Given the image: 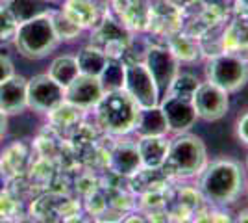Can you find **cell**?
Listing matches in <instances>:
<instances>
[{"mask_svg": "<svg viewBox=\"0 0 248 223\" xmlns=\"http://www.w3.org/2000/svg\"><path fill=\"white\" fill-rule=\"evenodd\" d=\"M28 147L24 141H13L11 145L4 149L2 156H0V175L17 179L21 177L26 166H28Z\"/></svg>", "mask_w": 248, "mask_h": 223, "instance_id": "2e32d148", "label": "cell"}, {"mask_svg": "<svg viewBox=\"0 0 248 223\" xmlns=\"http://www.w3.org/2000/svg\"><path fill=\"white\" fill-rule=\"evenodd\" d=\"M96 119L98 125L108 130L109 134H128L134 132L139 110L132 97L124 91L123 87L104 91L102 99L96 104Z\"/></svg>", "mask_w": 248, "mask_h": 223, "instance_id": "7a4b0ae2", "label": "cell"}, {"mask_svg": "<svg viewBox=\"0 0 248 223\" xmlns=\"http://www.w3.org/2000/svg\"><path fill=\"white\" fill-rule=\"evenodd\" d=\"M247 193H248V186H247Z\"/></svg>", "mask_w": 248, "mask_h": 223, "instance_id": "bcb514c9", "label": "cell"}, {"mask_svg": "<svg viewBox=\"0 0 248 223\" xmlns=\"http://www.w3.org/2000/svg\"><path fill=\"white\" fill-rule=\"evenodd\" d=\"M91 45L100 49L108 56V60H119L130 45L128 28L121 21L106 17L94 26V32L91 35Z\"/></svg>", "mask_w": 248, "mask_h": 223, "instance_id": "52a82bcc", "label": "cell"}, {"mask_svg": "<svg viewBox=\"0 0 248 223\" xmlns=\"http://www.w3.org/2000/svg\"><path fill=\"white\" fill-rule=\"evenodd\" d=\"M222 45H224V52L248 49V17H239L228 26Z\"/></svg>", "mask_w": 248, "mask_h": 223, "instance_id": "ffe728a7", "label": "cell"}, {"mask_svg": "<svg viewBox=\"0 0 248 223\" xmlns=\"http://www.w3.org/2000/svg\"><path fill=\"white\" fill-rule=\"evenodd\" d=\"M237 138L248 145V112H245L237 121Z\"/></svg>", "mask_w": 248, "mask_h": 223, "instance_id": "836d02e7", "label": "cell"}, {"mask_svg": "<svg viewBox=\"0 0 248 223\" xmlns=\"http://www.w3.org/2000/svg\"><path fill=\"white\" fill-rule=\"evenodd\" d=\"M106 206H108V203L104 199V195H100L98 191L89 193V199H87V210H89V212L100 214L106 210Z\"/></svg>", "mask_w": 248, "mask_h": 223, "instance_id": "d6a6232c", "label": "cell"}, {"mask_svg": "<svg viewBox=\"0 0 248 223\" xmlns=\"http://www.w3.org/2000/svg\"><path fill=\"white\" fill-rule=\"evenodd\" d=\"M26 106V80L13 74L0 84V110L8 116L19 114Z\"/></svg>", "mask_w": 248, "mask_h": 223, "instance_id": "5bb4252c", "label": "cell"}, {"mask_svg": "<svg viewBox=\"0 0 248 223\" xmlns=\"http://www.w3.org/2000/svg\"><path fill=\"white\" fill-rule=\"evenodd\" d=\"M237 223H248V212L239 214V220H237Z\"/></svg>", "mask_w": 248, "mask_h": 223, "instance_id": "f35d334b", "label": "cell"}, {"mask_svg": "<svg viewBox=\"0 0 248 223\" xmlns=\"http://www.w3.org/2000/svg\"><path fill=\"white\" fill-rule=\"evenodd\" d=\"M104 95L102 82L98 76L89 74H78L71 84L65 87V101L71 103L80 110H87L98 104V101Z\"/></svg>", "mask_w": 248, "mask_h": 223, "instance_id": "7c38bea8", "label": "cell"}, {"mask_svg": "<svg viewBox=\"0 0 248 223\" xmlns=\"http://www.w3.org/2000/svg\"><path fill=\"white\" fill-rule=\"evenodd\" d=\"M159 108H161V112L165 116L169 132H174V134L189 132L198 119L195 106H193V101L186 99V97L167 93L159 101Z\"/></svg>", "mask_w": 248, "mask_h": 223, "instance_id": "8fae6325", "label": "cell"}, {"mask_svg": "<svg viewBox=\"0 0 248 223\" xmlns=\"http://www.w3.org/2000/svg\"><path fill=\"white\" fill-rule=\"evenodd\" d=\"M108 164L117 175H135L143 168L135 143H121V145H117L109 153Z\"/></svg>", "mask_w": 248, "mask_h": 223, "instance_id": "e0dca14e", "label": "cell"}, {"mask_svg": "<svg viewBox=\"0 0 248 223\" xmlns=\"http://www.w3.org/2000/svg\"><path fill=\"white\" fill-rule=\"evenodd\" d=\"M63 223H89V220L80 216V214H76V216H71V218H65Z\"/></svg>", "mask_w": 248, "mask_h": 223, "instance_id": "d590c367", "label": "cell"}, {"mask_svg": "<svg viewBox=\"0 0 248 223\" xmlns=\"http://www.w3.org/2000/svg\"><path fill=\"white\" fill-rule=\"evenodd\" d=\"M82 112L78 106H74L71 103L63 101L62 104L48 112V121L54 128H69V127H78L80 119H82Z\"/></svg>", "mask_w": 248, "mask_h": 223, "instance_id": "603a6c76", "label": "cell"}, {"mask_svg": "<svg viewBox=\"0 0 248 223\" xmlns=\"http://www.w3.org/2000/svg\"><path fill=\"white\" fill-rule=\"evenodd\" d=\"M230 93H226L224 89H220L218 86L211 84V82H200L193 95V106L197 112L198 119L204 121H218L226 116L228 108H230Z\"/></svg>", "mask_w": 248, "mask_h": 223, "instance_id": "9c48e42d", "label": "cell"}, {"mask_svg": "<svg viewBox=\"0 0 248 223\" xmlns=\"http://www.w3.org/2000/svg\"><path fill=\"white\" fill-rule=\"evenodd\" d=\"M50 21L52 26H54V32L58 35V39H74L78 37L82 28L73 22L67 15H63V11H58V13H50Z\"/></svg>", "mask_w": 248, "mask_h": 223, "instance_id": "484cf974", "label": "cell"}, {"mask_svg": "<svg viewBox=\"0 0 248 223\" xmlns=\"http://www.w3.org/2000/svg\"><path fill=\"white\" fill-rule=\"evenodd\" d=\"M6 127H8V117H6V114L0 110V136L6 132Z\"/></svg>", "mask_w": 248, "mask_h": 223, "instance_id": "8d00e7d4", "label": "cell"}, {"mask_svg": "<svg viewBox=\"0 0 248 223\" xmlns=\"http://www.w3.org/2000/svg\"><path fill=\"white\" fill-rule=\"evenodd\" d=\"M56 214L65 220V218H71V216H76V214H80V203L74 201V199H67V201L60 203L58 206H56Z\"/></svg>", "mask_w": 248, "mask_h": 223, "instance_id": "1f68e13d", "label": "cell"}, {"mask_svg": "<svg viewBox=\"0 0 248 223\" xmlns=\"http://www.w3.org/2000/svg\"><path fill=\"white\" fill-rule=\"evenodd\" d=\"M198 84H200V80H198L195 74L178 73V76L174 78V82L170 84V87H169V91H167V93H170V95H178V97H186V99H193Z\"/></svg>", "mask_w": 248, "mask_h": 223, "instance_id": "d4e9b609", "label": "cell"}, {"mask_svg": "<svg viewBox=\"0 0 248 223\" xmlns=\"http://www.w3.org/2000/svg\"><path fill=\"white\" fill-rule=\"evenodd\" d=\"M200 190L206 199L218 205L232 203L243 188V173L235 162L217 160L209 164L200 173Z\"/></svg>", "mask_w": 248, "mask_h": 223, "instance_id": "3957f363", "label": "cell"}, {"mask_svg": "<svg viewBox=\"0 0 248 223\" xmlns=\"http://www.w3.org/2000/svg\"><path fill=\"white\" fill-rule=\"evenodd\" d=\"M141 166L145 170H161L167 158V151H169V139L165 136H145L139 138L135 143Z\"/></svg>", "mask_w": 248, "mask_h": 223, "instance_id": "4fadbf2b", "label": "cell"}, {"mask_svg": "<svg viewBox=\"0 0 248 223\" xmlns=\"http://www.w3.org/2000/svg\"><path fill=\"white\" fill-rule=\"evenodd\" d=\"M207 82L233 93L248 82V62L235 52H218L206 65Z\"/></svg>", "mask_w": 248, "mask_h": 223, "instance_id": "5b68a950", "label": "cell"}, {"mask_svg": "<svg viewBox=\"0 0 248 223\" xmlns=\"http://www.w3.org/2000/svg\"><path fill=\"white\" fill-rule=\"evenodd\" d=\"M0 223H17V222H15L13 218H2V216H0Z\"/></svg>", "mask_w": 248, "mask_h": 223, "instance_id": "60d3db41", "label": "cell"}, {"mask_svg": "<svg viewBox=\"0 0 248 223\" xmlns=\"http://www.w3.org/2000/svg\"><path fill=\"white\" fill-rule=\"evenodd\" d=\"M108 62H109L108 56H106L100 49L93 47V45L82 49V51L78 52V56H76V64H78L80 73L89 74V76H98V78H100V74L104 73Z\"/></svg>", "mask_w": 248, "mask_h": 223, "instance_id": "d6986e66", "label": "cell"}, {"mask_svg": "<svg viewBox=\"0 0 248 223\" xmlns=\"http://www.w3.org/2000/svg\"><path fill=\"white\" fill-rule=\"evenodd\" d=\"M78 74H80V69H78L74 56H60V58H56L50 65V71H48V76L62 87H67Z\"/></svg>", "mask_w": 248, "mask_h": 223, "instance_id": "7402d4cb", "label": "cell"}, {"mask_svg": "<svg viewBox=\"0 0 248 223\" xmlns=\"http://www.w3.org/2000/svg\"><path fill=\"white\" fill-rule=\"evenodd\" d=\"M100 8L94 0H67L63 6V15H67L80 28H94L102 21Z\"/></svg>", "mask_w": 248, "mask_h": 223, "instance_id": "9a60e30c", "label": "cell"}, {"mask_svg": "<svg viewBox=\"0 0 248 223\" xmlns=\"http://www.w3.org/2000/svg\"><path fill=\"white\" fill-rule=\"evenodd\" d=\"M148 73L152 74L159 97L165 95L169 91L170 84L174 82V78L180 73V62L174 54L170 52L169 47H150L146 51L145 62Z\"/></svg>", "mask_w": 248, "mask_h": 223, "instance_id": "ba28073f", "label": "cell"}, {"mask_svg": "<svg viewBox=\"0 0 248 223\" xmlns=\"http://www.w3.org/2000/svg\"><path fill=\"white\" fill-rule=\"evenodd\" d=\"M123 89L134 99L139 108H152L159 104L157 86L143 62L124 64Z\"/></svg>", "mask_w": 248, "mask_h": 223, "instance_id": "8992f818", "label": "cell"}, {"mask_svg": "<svg viewBox=\"0 0 248 223\" xmlns=\"http://www.w3.org/2000/svg\"><path fill=\"white\" fill-rule=\"evenodd\" d=\"M56 206H58V203L54 201V195H48V193H45V195H39L35 201L31 203V218L33 220H46V218H56L58 214H56Z\"/></svg>", "mask_w": 248, "mask_h": 223, "instance_id": "83f0119b", "label": "cell"}, {"mask_svg": "<svg viewBox=\"0 0 248 223\" xmlns=\"http://www.w3.org/2000/svg\"><path fill=\"white\" fill-rule=\"evenodd\" d=\"M10 76H13V64H11L6 56L0 54V84L4 80H8Z\"/></svg>", "mask_w": 248, "mask_h": 223, "instance_id": "e575fe53", "label": "cell"}, {"mask_svg": "<svg viewBox=\"0 0 248 223\" xmlns=\"http://www.w3.org/2000/svg\"><path fill=\"white\" fill-rule=\"evenodd\" d=\"M207 166V151L204 141L189 132L176 134L169 141V151L163 170L180 179H191L200 175Z\"/></svg>", "mask_w": 248, "mask_h": 223, "instance_id": "6da1fadb", "label": "cell"}, {"mask_svg": "<svg viewBox=\"0 0 248 223\" xmlns=\"http://www.w3.org/2000/svg\"><path fill=\"white\" fill-rule=\"evenodd\" d=\"M104 223H111V222H104Z\"/></svg>", "mask_w": 248, "mask_h": 223, "instance_id": "f6af8a7d", "label": "cell"}, {"mask_svg": "<svg viewBox=\"0 0 248 223\" xmlns=\"http://www.w3.org/2000/svg\"><path fill=\"white\" fill-rule=\"evenodd\" d=\"M134 130L137 132L139 138H145V136H167L169 127H167L165 116H163L159 104L152 108H141Z\"/></svg>", "mask_w": 248, "mask_h": 223, "instance_id": "ac0fdd59", "label": "cell"}, {"mask_svg": "<svg viewBox=\"0 0 248 223\" xmlns=\"http://www.w3.org/2000/svg\"><path fill=\"white\" fill-rule=\"evenodd\" d=\"M65 101V87L56 84L48 74L33 76L26 82V104L35 112H50Z\"/></svg>", "mask_w": 248, "mask_h": 223, "instance_id": "30bf717a", "label": "cell"}, {"mask_svg": "<svg viewBox=\"0 0 248 223\" xmlns=\"http://www.w3.org/2000/svg\"><path fill=\"white\" fill-rule=\"evenodd\" d=\"M54 175V166H52V160L46 156H39L31 164L30 168V179L35 182H48Z\"/></svg>", "mask_w": 248, "mask_h": 223, "instance_id": "f546056e", "label": "cell"}, {"mask_svg": "<svg viewBox=\"0 0 248 223\" xmlns=\"http://www.w3.org/2000/svg\"><path fill=\"white\" fill-rule=\"evenodd\" d=\"M0 177H2V175H0Z\"/></svg>", "mask_w": 248, "mask_h": 223, "instance_id": "7dc6e473", "label": "cell"}, {"mask_svg": "<svg viewBox=\"0 0 248 223\" xmlns=\"http://www.w3.org/2000/svg\"><path fill=\"white\" fill-rule=\"evenodd\" d=\"M8 10L15 17V21L22 24L39 15H45L48 10V0H10Z\"/></svg>", "mask_w": 248, "mask_h": 223, "instance_id": "44dd1931", "label": "cell"}, {"mask_svg": "<svg viewBox=\"0 0 248 223\" xmlns=\"http://www.w3.org/2000/svg\"><path fill=\"white\" fill-rule=\"evenodd\" d=\"M124 223H146V220L141 216H130V218L124 220Z\"/></svg>", "mask_w": 248, "mask_h": 223, "instance_id": "74e56055", "label": "cell"}, {"mask_svg": "<svg viewBox=\"0 0 248 223\" xmlns=\"http://www.w3.org/2000/svg\"><path fill=\"white\" fill-rule=\"evenodd\" d=\"M17 223H31V220H22V222H17Z\"/></svg>", "mask_w": 248, "mask_h": 223, "instance_id": "7bdbcfd3", "label": "cell"}, {"mask_svg": "<svg viewBox=\"0 0 248 223\" xmlns=\"http://www.w3.org/2000/svg\"><path fill=\"white\" fill-rule=\"evenodd\" d=\"M94 2H96V4H98V6H104V4H106V2H108V0H94Z\"/></svg>", "mask_w": 248, "mask_h": 223, "instance_id": "b9f144b4", "label": "cell"}, {"mask_svg": "<svg viewBox=\"0 0 248 223\" xmlns=\"http://www.w3.org/2000/svg\"><path fill=\"white\" fill-rule=\"evenodd\" d=\"M167 47L178 58V62H195L200 56V47L191 37H186V35L172 37Z\"/></svg>", "mask_w": 248, "mask_h": 223, "instance_id": "cb8c5ba5", "label": "cell"}, {"mask_svg": "<svg viewBox=\"0 0 248 223\" xmlns=\"http://www.w3.org/2000/svg\"><path fill=\"white\" fill-rule=\"evenodd\" d=\"M247 168H248V156H247Z\"/></svg>", "mask_w": 248, "mask_h": 223, "instance_id": "ee69618b", "label": "cell"}, {"mask_svg": "<svg viewBox=\"0 0 248 223\" xmlns=\"http://www.w3.org/2000/svg\"><path fill=\"white\" fill-rule=\"evenodd\" d=\"M31 223H56V222H54V218H46V220H33L31 218Z\"/></svg>", "mask_w": 248, "mask_h": 223, "instance_id": "ab89813d", "label": "cell"}, {"mask_svg": "<svg viewBox=\"0 0 248 223\" xmlns=\"http://www.w3.org/2000/svg\"><path fill=\"white\" fill-rule=\"evenodd\" d=\"M19 30V22L8 8H0V43L13 41Z\"/></svg>", "mask_w": 248, "mask_h": 223, "instance_id": "f1b7e54d", "label": "cell"}, {"mask_svg": "<svg viewBox=\"0 0 248 223\" xmlns=\"http://www.w3.org/2000/svg\"><path fill=\"white\" fill-rule=\"evenodd\" d=\"M124 80V64L119 60H109L104 73L100 74V82H102L104 91H111V89H119L123 87Z\"/></svg>", "mask_w": 248, "mask_h": 223, "instance_id": "4316f807", "label": "cell"}, {"mask_svg": "<svg viewBox=\"0 0 248 223\" xmlns=\"http://www.w3.org/2000/svg\"><path fill=\"white\" fill-rule=\"evenodd\" d=\"M21 208L19 197H15L10 190L0 191V216L2 218H15Z\"/></svg>", "mask_w": 248, "mask_h": 223, "instance_id": "4dcf8cb0", "label": "cell"}, {"mask_svg": "<svg viewBox=\"0 0 248 223\" xmlns=\"http://www.w3.org/2000/svg\"><path fill=\"white\" fill-rule=\"evenodd\" d=\"M13 41L17 45V51L26 58H43L50 52L58 43V35L50 21V11L19 24Z\"/></svg>", "mask_w": 248, "mask_h": 223, "instance_id": "277c9868", "label": "cell"}]
</instances>
